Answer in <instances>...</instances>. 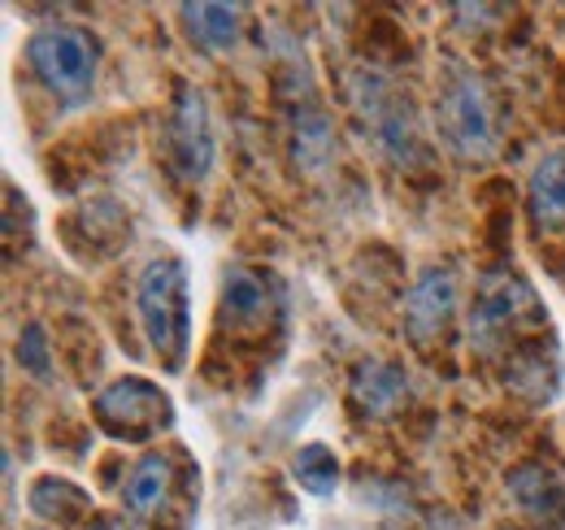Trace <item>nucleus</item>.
Segmentation results:
<instances>
[{
  "mask_svg": "<svg viewBox=\"0 0 565 530\" xmlns=\"http://www.w3.org/2000/svg\"><path fill=\"white\" fill-rule=\"evenodd\" d=\"M349 105L383 161H392L405 174L430 166V139H426L423 114H418L414 96L392 74L374 66L349 70Z\"/></svg>",
  "mask_w": 565,
  "mask_h": 530,
  "instance_id": "obj_1",
  "label": "nucleus"
},
{
  "mask_svg": "<svg viewBox=\"0 0 565 530\" xmlns=\"http://www.w3.org/2000/svg\"><path fill=\"white\" fill-rule=\"evenodd\" d=\"M548 327V314L535 296V287L513 274V269H492L479 278L470 314H466V339L479 357L504 361L509 352H518L522 343L540 339Z\"/></svg>",
  "mask_w": 565,
  "mask_h": 530,
  "instance_id": "obj_2",
  "label": "nucleus"
},
{
  "mask_svg": "<svg viewBox=\"0 0 565 530\" xmlns=\"http://www.w3.org/2000/svg\"><path fill=\"white\" fill-rule=\"evenodd\" d=\"M435 135L461 161H492L500 148L492 87L461 57H444L435 74Z\"/></svg>",
  "mask_w": 565,
  "mask_h": 530,
  "instance_id": "obj_3",
  "label": "nucleus"
},
{
  "mask_svg": "<svg viewBox=\"0 0 565 530\" xmlns=\"http://www.w3.org/2000/svg\"><path fill=\"white\" fill-rule=\"evenodd\" d=\"M136 318L157 361L170 374H179L192 352V278L183 257L166 253L143 262L136 278Z\"/></svg>",
  "mask_w": 565,
  "mask_h": 530,
  "instance_id": "obj_4",
  "label": "nucleus"
},
{
  "mask_svg": "<svg viewBox=\"0 0 565 530\" xmlns=\"http://www.w3.org/2000/svg\"><path fill=\"white\" fill-rule=\"evenodd\" d=\"M26 66L40 78L44 92H53L62 105H83L96 92L100 74V40L87 26L74 22H44L26 35Z\"/></svg>",
  "mask_w": 565,
  "mask_h": 530,
  "instance_id": "obj_5",
  "label": "nucleus"
},
{
  "mask_svg": "<svg viewBox=\"0 0 565 530\" xmlns=\"http://www.w3.org/2000/svg\"><path fill=\"white\" fill-rule=\"evenodd\" d=\"M161 157L179 183H205L217 161V139H213L210 105L196 87L179 83L166 123H161Z\"/></svg>",
  "mask_w": 565,
  "mask_h": 530,
  "instance_id": "obj_6",
  "label": "nucleus"
},
{
  "mask_svg": "<svg viewBox=\"0 0 565 530\" xmlns=\"http://www.w3.org/2000/svg\"><path fill=\"white\" fill-rule=\"evenodd\" d=\"M92 417L109 439L143 444V439H157L161 431L174 426V404L157 383H148L140 374H127L92 400Z\"/></svg>",
  "mask_w": 565,
  "mask_h": 530,
  "instance_id": "obj_7",
  "label": "nucleus"
},
{
  "mask_svg": "<svg viewBox=\"0 0 565 530\" xmlns=\"http://www.w3.org/2000/svg\"><path fill=\"white\" fill-rule=\"evenodd\" d=\"M457 305H461L457 269H452V265H426L423 274L409 283L405 309H401V322H405L409 343H418V348L439 343L444 335L452 331Z\"/></svg>",
  "mask_w": 565,
  "mask_h": 530,
  "instance_id": "obj_8",
  "label": "nucleus"
},
{
  "mask_svg": "<svg viewBox=\"0 0 565 530\" xmlns=\"http://www.w3.org/2000/svg\"><path fill=\"white\" fill-rule=\"evenodd\" d=\"M500 365H504V388L518 392L526 404H548V400L557 396V388H562V348H557V335L553 331L522 343Z\"/></svg>",
  "mask_w": 565,
  "mask_h": 530,
  "instance_id": "obj_9",
  "label": "nucleus"
},
{
  "mask_svg": "<svg viewBox=\"0 0 565 530\" xmlns=\"http://www.w3.org/2000/svg\"><path fill=\"white\" fill-rule=\"evenodd\" d=\"M509 500L518 505V513L540 530L565 527V483L557 469L544 462H522L509 478H504Z\"/></svg>",
  "mask_w": 565,
  "mask_h": 530,
  "instance_id": "obj_10",
  "label": "nucleus"
},
{
  "mask_svg": "<svg viewBox=\"0 0 565 530\" xmlns=\"http://www.w3.org/2000/svg\"><path fill=\"white\" fill-rule=\"evenodd\" d=\"M349 396L370 422H383L409 400V374L396 361H361L349 379Z\"/></svg>",
  "mask_w": 565,
  "mask_h": 530,
  "instance_id": "obj_11",
  "label": "nucleus"
},
{
  "mask_svg": "<svg viewBox=\"0 0 565 530\" xmlns=\"http://www.w3.org/2000/svg\"><path fill=\"white\" fill-rule=\"evenodd\" d=\"M174 491V465L166 453H143L140 462L131 465L127 483H122V513L131 522H148L170 505Z\"/></svg>",
  "mask_w": 565,
  "mask_h": 530,
  "instance_id": "obj_12",
  "label": "nucleus"
},
{
  "mask_svg": "<svg viewBox=\"0 0 565 530\" xmlns=\"http://www.w3.org/2000/svg\"><path fill=\"white\" fill-rule=\"evenodd\" d=\"M183 35L205 53V57H226L239 49L244 35V9L239 4H183L179 9Z\"/></svg>",
  "mask_w": 565,
  "mask_h": 530,
  "instance_id": "obj_13",
  "label": "nucleus"
},
{
  "mask_svg": "<svg viewBox=\"0 0 565 530\" xmlns=\"http://www.w3.org/2000/svg\"><path fill=\"white\" fill-rule=\"evenodd\" d=\"M526 213L540 231H565V152L553 148L531 166L526 179Z\"/></svg>",
  "mask_w": 565,
  "mask_h": 530,
  "instance_id": "obj_14",
  "label": "nucleus"
},
{
  "mask_svg": "<svg viewBox=\"0 0 565 530\" xmlns=\"http://www.w3.org/2000/svg\"><path fill=\"white\" fill-rule=\"evenodd\" d=\"M266 314H270L266 278L248 265H226L222 269V318L231 327H257Z\"/></svg>",
  "mask_w": 565,
  "mask_h": 530,
  "instance_id": "obj_15",
  "label": "nucleus"
},
{
  "mask_svg": "<svg viewBox=\"0 0 565 530\" xmlns=\"http://www.w3.org/2000/svg\"><path fill=\"white\" fill-rule=\"evenodd\" d=\"M26 505L40 522H53V527H71V522H83V513L92 509V496L71 483V478H57V474H40L26 491Z\"/></svg>",
  "mask_w": 565,
  "mask_h": 530,
  "instance_id": "obj_16",
  "label": "nucleus"
},
{
  "mask_svg": "<svg viewBox=\"0 0 565 530\" xmlns=\"http://www.w3.org/2000/svg\"><path fill=\"white\" fill-rule=\"evenodd\" d=\"M291 478H296L300 491L327 500V496L340 491V478H344V474H340V457H335L327 444H305V448L291 457Z\"/></svg>",
  "mask_w": 565,
  "mask_h": 530,
  "instance_id": "obj_17",
  "label": "nucleus"
},
{
  "mask_svg": "<svg viewBox=\"0 0 565 530\" xmlns=\"http://www.w3.org/2000/svg\"><path fill=\"white\" fill-rule=\"evenodd\" d=\"M18 365L26 370V374H35V379H49L53 370V352H49V335H44V327H26V331L18 335Z\"/></svg>",
  "mask_w": 565,
  "mask_h": 530,
  "instance_id": "obj_18",
  "label": "nucleus"
},
{
  "mask_svg": "<svg viewBox=\"0 0 565 530\" xmlns=\"http://www.w3.org/2000/svg\"><path fill=\"white\" fill-rule=\"evenodd\" d=\"M83 530H140L127 513H96Z\"/></svg>",
  "mask_w": 565,
  "mask_h": 530,
  "instance_id": "obj_19",
  "label": "nucleus"
},
{
  "mask_svg": "<svg viewBox=\"0 0 565 530\" xmlns=\"http://www.w3.org/2000/svg\"><path fill=\"white\" fill-rule=\"evenodd\" d=\"M430 530H461V522H457V518H448V513H439V518L430 522Z\"/></svg>",
  "mask_w": 565,
  "mask_h": 530,
  "instance_id": "obj_20",
  "label": "nucleus"
},
{
  "mask_svg": "<svg viewBox=\"0 0 565 530\" xmlns=\"http://www.w3.org/2000/svg\"><path fill=\"white\" fill-rule=\"evenodd\" d=\"M500 530H509V527H500Z\"/></svg>",
  "mask_w": 565,
  "mask_h": 530,
  "instance_id": "obj_21",
  "label": "nucleus"
}]
</instances>
